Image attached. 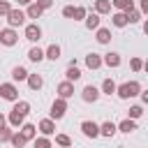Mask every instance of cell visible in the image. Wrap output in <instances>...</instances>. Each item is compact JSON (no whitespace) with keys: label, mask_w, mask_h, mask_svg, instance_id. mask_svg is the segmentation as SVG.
<instances>
[{"label":"cell","mask_w":148,"mask_h":148,"mask_svg":"<svg viewBox=\"0 0 148 148\" xmlns=\"http://www.w3.org/2000/svg\"><path fill=\"white\" fill-rule=\"evenodd\" d=\"M116 90H118V95H120V97H125V99H127V97L139 95V83H136V81H130V83H123V86H120V88H116Z\"/></svg>","instance_id":"obj_1"},{"label":"cell","mask_w":148,"mask_h":148,"mask_svg":"<svg viewBox=\"0 0 148 148\" xmlns=\"http://www.w3.org/2000/svg\"><path fill=\"white\" fill-rule=\"evenodd\" d=\"M7 21H9V25H21V23L25 21V14H23L21 9H9Z\"/></svg>","instance_id":"obj_2"},{"label":"cell","mask_w":148,"mask_h":148,"mask_svg":"<svg viewBox=\"0 0 148 148\" xmlns=\"http://www.w3.org/2000/svg\"><path fill=\"white\" fill-rule=\"evenodd\" d=\"M0 42H2V44H7V46L16 44V32H14L12 28H7V30H0Z\"/></svg>","instance_id":"obj_3"},{"label":"cell","mask_w":148,"mask_h":148,"mask_svg":"<svg viewBox=\"0 0 148 148\" xmlns=\"http://www.w3.org/2000/svg\"><path fill=\"white\" fill-rule=\"evenodd\" d=\"M81 130H83L86 136H92V139L99 134V127H97L95 123H90V120H83V123H81Z\"/></svg>","instance_id":"obj_4"},{"label":"cell","mask_w":148,"mask_h":148,"mask_svg":"<svg viewBox=\"0 0 148 148\" xmlns=\"http://www.w3.org/2000/svg\"><path fill=\"white\" fill-rule=\"evenodd\" d=\"M0 97L2 99H16V88L12 83H2L0 86Z\"/></svg>","instance_id":"obj_5"},{"label":"cell","mask_w":148,"mask_h":148,"mask_svg":"<svg viewBox=\"0 0 148 148\" xmlns=\"http://www.w3.org/2000/svg\"><path fill=\"white\" fill-rule=\"evenodd\" d=\"M25 37H28L30 42H37V39L42 37V30H39V25H35V23H30V25L25 28Z\"/></svg>","instance_id":"obj_6"},{"label":"cell","mask_w":148,"mask_h":148,"mask_svg":"<svg viewBox=\"0 0 148 148\" xmlns=\"http://www.w3.org/2000/svg\"><path fill=\"white\" fill-rule=\"evenodd\" d=\"M51 116H53V118H62V116H65V99H56V102H53Z\"/></svg>","instance_id":"obj_7"},{"label":"cell","mask_w":148,"mask_h":148,"mask_svg":"<svg viewBox=\"0 0 148 148\" xmlns=\"http://www.w3.org/2000/svg\"><path fill=\"white\" fill-rule=\"evenodd\" d=\"M97 97H99V90H97L95 86H86V88H83V99H86V102H95Z\"/></svg>","instance_id":"obj_8"},{"label":"cell","mask_w":148,"mask_h":148,"mask_svg":"<svg viewBox=\"0 0 148 148\" xmlns=\"http://www.w3.org/2000/svg\"><path fill=\"white\" fill-rule=\"evenodd\" d=\"M58 92H60V99H65V97H69V95L74 92V88H72V83H69V81H65V83H60V86H58Z\"/></svg>","instance_id":"obj_9"},{"label":"cell","mask_w":148,"mask_h":148,"mask_svg":"<svg viewBox=\"0 0 148 148\" xmlns=\"http://www.w3.org/2000/svg\"><path fill=\"white\" fill-rule=\"evenodd\" d=\"M86 65H88L90 69H97V67L102 65V60H99V56H97V53H90V56L86 58Z\"/></svg>","instance_id":"obj_10"},{"label":"cell","mask_w":148,"mask_h":148,"mask_svg":"<svg viewBox=\"0 0 148 148\" xmlns=\"http://www.w3.org/2000/svg\"><path fill=\"white\" fill-rule=\"evenodd\" d=\"M99 134H104V136H113L116 134V125L109 120V123H104L102 127H99Z\"/></svg>","instance_id":"obj_11"},{"label":"cell","mask_w":148,"mask_h":148,"mask_svg":"<svg viewBox=\"0 0 148 148\" xmlns=\"http://www.w3.org/2000/svg\"><path fill=\"white\" fill-rule=\"evenodd\" d=\"M46 58L58 60V58H60V46H58V44H51V46L46 49Z\"/></svg>","instance_id":"obj_12"},{"label":"cell","mask_w":148,"mask_h":148,"mask_svg":"<svg viewBox=\"0 0 148 148\" xmlns=\"http://www.w3.org/2000/svg\"><path fill=\"white\" fill-rule=\"evenodd\" d=\"M28 58H30L32 62H39V60L44 58V51H42V49H37V46H32V49H30V53H28Z\"/></svg>","instance_id":"obj_13"},{"label":"cell","mask_w":148,"mask_h":148,"mask_svg":"<svg viewBox=\"0 0 148 148\" xmlns=\"http://www.w3.org/2000/svg\"><path fill=\"white\" fill-rule=\"evenodd\" d=\"M109 39H111V32H109L106 28H99V30H97V42H99V44H106Z\"/></svg>","instance_id":"obj_14"},{"label":"cell","mask_w":148,"mask_h":148,"mask_svg":"<svg viewBox=\"0 0 148 148\" xmlns=\"http://www.w3.org/2000/svg\"><path fill=\"white\" fill-rule=\"evenodd\" d=\"M104 62H106L109 67H118V65H120V58H118V53H106Z\"/></svg>","instance_id":"obj_15"},{"label":"cell","mask_w":148,"mask_h":148,"mask_svg":"<svg viewBox=\"0 0 148 148\" xmlns=\"http://www.w3.org/2000/svg\"><path fill=\"white\" fill-rule=\"evenodd\" d=\"M12 76H14V81H23V79H28V72L23 67H14L12 69Z\"/></svg>","instance_id":"obj_16"},{"label":"cell","mask_w":148,"mask_h":148,"mask_svg":"<svg viewBox=\"0 0 148 148\" xmlns=\"http://www.w3.org/2000/svg\"><path fill=\"white\" fill-rule=\"evenodd\" d=\"M28 86H30L32 90L42 88V76H39V74H32V76H28Z\"/></svg>","instance_id":"obj_17"},{"label":"cell","mask_w":148,"mask_h":148,"mask_svg":"<svg viewBox=\"0 0 148 148\" xmlns=\"http://www.w3.org/2000/svg\"><path fill=\"white\" fill-rule=\"evenodd\" d=\"M39 130H42V134H53L56 127H53L51 120H42V123H39Z\"/></svg>","instance_id":"obj_18"},{"label":"cell","mask_w":148,"mask_h":148,"mask_svg":"<svg viewBox=\"0 0 148 148\" xmlns=\"http://www.w3.org/2000/svg\"><path fill=\"white\" fill-rule=\"evenodd\" d=\"M134 130H136L134 120H130V118H127V120H123V123H120V132H127V134H130V132H134Z\"/></svg>","instance_id":"obj_19"},{"label":"cell","mask_w":148,"mask_h":148,"mask_svg":"<svg viewBox=\"0 0 148 148\" xmlns=\"http://www.w3.org/2000/svg\"><path fill=\"white\" fill-rule=\"evenodd\" d=\"M86 25H88L90 30H92V28H99V16H97V14H90V16L86 18Z\"/></svg>","instance_id":"obj_20"},{"label":"cell","mask_w":148,"mask_h":148,"mask_svg":"<svg viewBox=\"0 0 148 148\" xmlns=\"http://www.w3.org/2000/svg\"><path fill=\"white\" fill-rule=\"evenodd\" d=\"M102 90H104L106 95H111V92H116V83H113L111 79H106V81L102 83Z\"/></svg>","instance_id":"obj_21"},{"label":"cell","mask_w":148,"mask_h":148,"mask_svg":"<svg viewBox=\"0 0 148 148\" xmlns=\"http://www.w3.org/2000/svg\"><path fill=\"white\" fill-rule=\"evenodd\" d=\"M79 76H81V72H79V69H76V67L72 65V67L67 69V81H76Z\"/></svg>","instance_id":"obj_22"},{"label":"cell","mask_w":148,"mask_h":148,"mask_svg":"<svg viewBox=\"0 0 148 148\" xmlns=\"http://www.w3.org/2000/svg\"><path fill=\"white\" fill-rule=\"evenodd\" d=\"M23 118H25V116H21L18 111H14V109H12V116H9V123H12V125H18V123H23Z\"/></svg>","instance_id":"obj_23"},{"label":"cell","mask_w":148,"mask_h":148,"mask_svg":"<svg viewBox=\"0 0 148 148\" xmlns=\"http://www.w3.org/2000/svg\"><path fill=\"white\" fill-rule=\"evenodd\" d=\"M35 136V125H23V139H32Z\"/></svg>","instance_id":"obj_24"},{"label":"cell","mask_w":148,"mask_h":148,"mask_svg":"<svg viewBox=\"0 0 148 148\" xmlns=\"http://www.w3.org/2000/svg\"><path fill=\"white\" fill-rule=\"evenodd\" d=\"M113 5L118 9H132V0H113Z\"/></svg>","instance_id":"obj_25"},{"label":"cell","mask_w":148,"mask_h":148,"mask_svg":"<svg viewBox=\"0 0 148 148\" xmlns=\"http://www.w3.org/2000/svg\"><path fill=\"white\" fill-rule=\"evenodd\" d=\"M39 14H42V9H39L37 5H30V7H28V16H30V18H37Z\"/></svg>","instance_id":"obj_26"},{"label":"cell","mask_w":148,"mask_h":148,"mask_svg":"<svg viewBox=\"0 0 148 148\" xmlns=\"http://www.w3.org/2000/svg\"><path fill=\"white\" fill-rule=\"evenodd\" d=\"M12 143H14L16 148H21V146L25 143V139H23V134H12Z\"/></svg>","instance_id":"obj_27"},{"label":"cell","mask_w":148,"mask_h":148,"mask_svg":"<svg viewBox=\"0 0 148 148\" xmlns=\"http://www.w3.org/2000/svg\"><path fill=\"white\" fill-rule=\"evenodd\" d=\"M109 9H111L109 0H97V12H109Z\"/></svg>","instance_id":"obj_28"},{"label":"cell","mask_w":148,"mask_h":148,"mask_svg":"<svg viewBox=\"0 0 148 148\" xmlns=\"http://www.w3.org/2000/svg\"><path fill=\"white\" fill-rule=\"evenodd\" d=\"M113 23H116L118 28H123V25L127 23V18H125V14H116V16H113Z\"/></svg>","instance_id":"obj_29"},{"label":"cell","mask_w":148,"mask_h":148,"mask_svg":"<svg viewBox=\"0 0 148 148\" xmlns=\"http://www.w3.org/2000/svg\"><path fill=\"white\" fill-rule=\"evenodd\" d=\"M141 113H143V109H141V106H132V109H130V116H132V118H139Z\"/></svg>","instance_id":"obj_30"},{"label":"cell","mask_w":148,"mask_h":148,"mask_svg":"<svg viewBox=\"0 0 148 148\" xmlns=\"http://www.w3.org/2000/svg\"><path fill=\"white\" fill-rule=\"evenodd\" d=\"M56 141H58L60 146H69V136H65V134H58V136H56Z\"/></svg>","instance_id":"obj_31"},{"label":"cell","mask_w":148,"mask_h":148,"mask_svg":"<svg viewBox=\"0 0 148 148\" xmlns=\"http://www.w3.org/2000/svg\"><path fill=\"white\" fill-rule=\"evenodd\" d=\"M7 139H12V132L5 130V127H0V141H7Z\"/></svg>","instance_id":"obj_32"},{"label":"cell","mask_w":148,"mask_h":148,"mask_svg":"<svg viewBox=\"0 0 148 148\" xmlns=\"http://www.w3.org/2000/svg\"><path fill=\"white\" fill-rule=\"evenodd\" d=\"M35 148H51V143H49L46 139H37V141H35Z\"/></svg>","instance_id":"obj_33"},{"label":"cell","mask_w":148,"mask_h":148,"mask_svg":"<svg viewBox=\"0 0 148 148\" xmlns=\"http://www.w3.org/2000/svg\"><path fill=\"white\" fill-rule=\"evenodd\" d=\"M86 16V9L83 7H74V18H83Z\"/></svg>","instance_id":"obj_34"},{"label":"cell","mask_w":148,"mask_h":148,"mask_svg":"<svg viewBox=\"0 0 148 148\" xmlns=\"http://www.w3.org/2000/svg\"><path fill=\"white\" fill-rule=\"evenodd\" d=\"M53 5V0H37V7L39 9H46V7H51Z\"/></svg>","instance_id":"obj_35"},{"label":"cell","mask_w":148,"mask_h":148,"mask_svg":"<svg viewBox=\"0 0 148 148\" xmlns=\"http://www.w3.org/2000/svg\"><path fill=\"white\" fill-rule=\"evenodd\" d=\"M0 14H9V5L5 0H0Z\"/></svg>","instance_id":"obj_36"},{"label":"cell","mask_w":148,"mask_h":148,"mask_svg":"<svg viewBox=\"0 0 148 148\" xmlns=\"http://www.w3.org/2000/svg\"><path fill=\"white\" fill-rule=\"evenodd\" d=\"M62 14H65L67 18H72V16H74V7H65V9H62Z\"/></svg>","instance_id":"obj_37"},{"label":"cell","mask_w":148,"mask_h":148,"mask_svg":"<svg viewBox=\"0 0 148 148\" xmlns=\"http://www.w3.org/2000/svg\"><path fill=\"white\" fill-rule=\"evenodd\" d=\"M132 67L134 69H141V60H132Z\"/></svg>","instance_id":"obj_38"},{"label":"cell","mask_w":148,"mask_h":148,"mask_svg":"<svg viewBox=\"0 0 148 148\" xmlns=\"http://www.w3.org/2000/svg\"><path fill=\"white\" fill-rule=\"evenodd\" d=\"M141 7H143V12H146V9H148V0H143V2H141Z\"/></svg>","instance_id":"obj_39"},{"label":"cell","mask_w":148,"mask_h":148,"mask_svg":"<svg viewBox=\"0 0 148 148\" xmlns=\"http://www.w3.org/2000/svg\"><path fill=\"white\" fill-rule=\"evenodd\" d=\"M2 125H5V116L0 113V127H2Z\"/></svg>","instance_id":"obj_40"},{"label":"cell","mask_w":148,"mask_h":148,"mask_svg":"<svg viewBox=\"0 0 148 148\" xmlns=\"http://www.w3.org/2000/svg\"><path fill=\"white\" fill-rule=\"evenodd\" d=\"M18 2H21V5H30L32 0H18Z\"/></svg>","instance_id":"obj_41"}]
</instances>
